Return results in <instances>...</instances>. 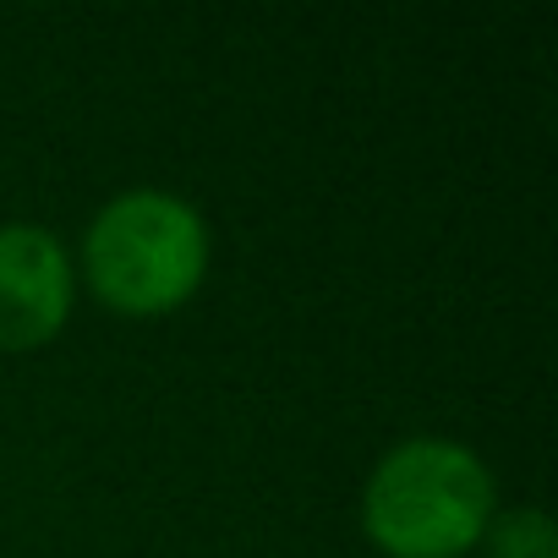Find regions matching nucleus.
I'll return each mask as SVG.
<instances>
[{
    "mask_svg": "<svg viewBox=\"0 0 558 558\" xmlns=\"http://www.w3.org/2000/svg\"><path fill=\"white\" fill-rule=\"evenodd\" d=\"M83 274L110 313H175L208 274V225L186 197L165 186H132L88 219Z\"/></svg>",
    "mask_w": 558,
    "mask_h": 558,
    "instance_id": "f257e3e1",
    "label": "nucleus"
},
{
    "mask_svg": "<svg viewBox=\"0 0 558 558\" xmlns=\"http://www.w3.org/2000/svg\"><path fill=\"white\" fill-rule=\"evenodd\" d=\"M493 520V471L454 438L395 444L362 493V525L389 558H460Z\"/></svg>",
    "mask_w": 558,
    "mask_h": 558,
    "instance_id": "f03ea898",
    "label": "nucleus"
},
{
    "mask_svg": "<svg viewBox=\"0 0 558 558\" xmlns=\"http://www.w3.org/2000/svg\"><path fill=\"white\" fill-rule=\"evenodd\" d=\"M72 257L45 225H0V351H39L66 329Z\"/></svg>",
    "mask_w": 558,
    "mask_h": 558,
    "instance_id": "7ed1b4c3",
    "label": "nucleus"
},
{
    "mask_svg": "<svg viewBox=\"0 0 558 558\" xmlns=\"http://www.w3.org/2000/svg\"><path fill=\"white\" fill-rule=\"evenodd\" d=\"M482 536H487V558H558V536L542 509H509L487 520Z\"/></svg>",
    "mask_w": 558,
    "mask_h": 558,
    "instance_id": "20e7f679",
    "label": "nucleus"
}]
</instances>
